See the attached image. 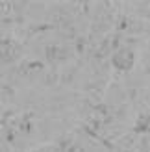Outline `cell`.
I'll return each instance as SVG.
<instances>
[{
    "label": "cell",
    "mask_w": 150,
    "mask_h": 152,
    "mask_svg": "<svg viewBox=\"0 0 150 152\" xmlns=\"http://www.w3.org/2000/svg\"><path fill=\"white\" fill-rule=\"evenodd\" d=\"M19 54V48L11 39H0V61L9 63Z\"/></svg>",
    "instance_id": "1"
},
{
    "label": "cell",
    "mask_w": 150,
    "mask_h": 152,
    "mask_svg": "<svg viewBox=\"0 0 150 152\" xmlns=\"http://www.w3.org/2000/svg\"><path fill=\"white\" fill-rule=\"evenodd\" d=\"M113 65L121 71H130L133 65V54L132 50H121L113 56Z\"/></svg>",
    "instance_id": "2"
}]
</instances>
